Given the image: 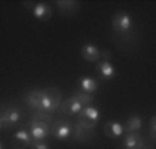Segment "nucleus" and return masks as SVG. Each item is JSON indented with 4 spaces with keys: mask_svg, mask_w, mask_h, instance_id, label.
Here are the masks:
<instances>
[{
    "mask_svg": "<svg viewBox=\"0 0 156 149\" xmlns=\"http://www.w3.org/2000/svg\"><path fill=\"white\" fill-rule=\"evenodd\" d=\"M62 102V94L61 90L57 87H48L43 90L41 95V111L54 112L57 108H59Z\"/></svg>",
    "mask_w": 156,
    "mask_h": 149,
    "instance_id": "1",
    "label": "nucleus"
},
{
    "mask_svg": "<svg viewBox=\"0 0 156 149\" xmlns=\"http://www.w3.org/2000/svg\"><path fill=\"white\" fill-rule=\"evenodd\" d=\"M101 115H100V111L94 106H84L82 108V111L77 113V119H79V124L86 129H93L95 130V126H97L98 120H100Z\"/></svg>",
    "mask_w": 156,
    "mask_h": 149,
    "instance_id": "2",
    "label": "nucleus"
},
{
    "mask_svg": "<svg viewBox=\"0 0 156 149\" xmlns=\"http://www.w3.org/2000/svg\"><path fill=\"white\" fill-rule=\"evenodd\" d=\"M133 20L126 11H119L112 17V28L119 35H126L131 32Z\"/></svg>",
    "mask_w": 156,
    "mask_h": 149,
    "instance_id": "3",
    "label": "nucleus"
},
{
    "mask_svg": "<svg viewBox=\"0 0 156 149\" xmlns=\"http://www.w3.org/2000/svg\"><path fill=\"white\" fill-rule=\"evenodd\" d=\"M21 119V111L17 106H10L0 112V122L3 130H9L11 127L17 126Z\"/></svg>",
    "mask_w": 156,
    "mask_h": 149,
    "instance_id": "4",
    "label": "nucleus"
},
{
    "mask_svg": "<svg viewBox=\"0 0 156 149\" xmlns=\"http://www.w3.org/2000/svg\"><path fill=\"white\" fill-rule=\"evenodd\" d=\"M72 124L71 122L68 120H57V122H53L50 127V134L53 135L54 138L57 140H61V141H65L71 138V133H72Z\"/></svg>",
    "mask_w": 156,
    "mask_h": 149,
    "instance_id": "5",
    "label": "nucleus"
},
{
    "mask_svg": "<svg viewBox=\"0 0 156 149\" xmlns=\"http://www.w3.org/2000/svg\"><path fill=\"white\" fill-rule=\"evenodd\" d=\"M29 134L32 140L35 141H44L50 134V126L44 122L39 120H30L29 122Z\"/></svg>",
    "mask_w": 156,
    "mask_h": 149,
    "instance_id": "6",
    "label": "nucleus"
},
{
    "mask_svg": "<svg viewBox=\"0 0 156 149\" xmlns=\"http://www.w3.org/2000/svg\"><path fill=\"white\" fill-rule=\"evenodd\" d=\"M95 137V130L93 129H86V127L80 126L79 123L72 126V133H71V138H73L75 141L80 144H87L91 142L93 138Z\"/></svg>",
    "mask_w": 156,
    "mask_h": 149,
    "instance_id": "7",
    "label": "nucleus"
},
{
    "mask_svg": "<svg viewBox=\"0 0 156 149\" xmlns=\"http://www.w3.org/2000/svg\"><path fill=\"white\" fill-rule=\"evenodd\" d=\"M55 4L58 7L59 14L64 17H73L80 10V3L75 0H58L55 2Z\"/></svg>",
    "mask_w": 156,
    "mask_h": 149,
    "instance_id": "8",
    "label": "nucleus"
},
{
    "mask_svg": "<svg viewBox=\"0 0 156 149\" xmlns=\"http://www.w3.org/2000/svg\"><path fill=\"white\" fill-rule=\"evenodd\" d=\"M32 142V137H30L29 131L27 130H18L11 140V148L12 149H25L30 146Z\"/></svg>",
    "mask_w": 156,
    "mask_h": 149,
    "instance_id": "9",
    "label": "nucleus"
},
{
    "mask_svg": "<svg viewBox=\"0 0 156 149\" xmlns=\"http://www.w3.org/2000/svg\"><path fill=\"white\" fill-rule=\"evenodd\" d=\"M80 53H82V57L87 62H97L101 59V50L93 43L84 44L80 50Z\"/></svg>",
    "mask_w": 156,
    "mask_h": 149,
    "instance_id": "10",
    "label": "nucleus"
},
{
    "mask_svg": "<svg viewBox=\"0 0 156 149\" xmlns=\"http://www.w3.org/2000/svg\"><path fill=\"white\" fill-rule=\"evenodd\" d=\"M32 14L35 15L36 20L46 22L53 17V9L47 3H36L32 9Z\"/></svg>",
    "mask_w": 156,
    "mask_h": 149,
    "instance_id": "11",
    "label": "nucleus"
},
{
    "mask_svg": "<svg viewBox=\"0 0 156 149\" xmlns=\"http://www.w3.org/2000/svg\"><path fill=\"white\" fill-rule=\"evenodd\" d=\"M41 95H43V90H37V88H33V90L28 91L27 95H25V102L29 106L30 109H41Z\"/></svg>",
    "mask_w": 156,
    "mask_h": 149,
    "instance_id": "12",
    "label": "nucleus"
},
{
    "mask_svg": "<svg viewBox=\"0 0 156 149\" xmlns=\"http://www.w3.org/2000/svg\"><path fill=\"white\" fill-rule=\"evenodd\" d=\"M95 70H97L98 76H100L101 79H104V80L112 79V77H115V75H116L115 66H113V65L111 64L109 61H101V62H98L97 66H95Z\"/></svg>",
    "mask_w": 156,
    "mask_h": 149,
    "instance_id": "13",
    "label": "nucleus"
},
{
    "mask_svg": "<svg viewBox=\"0 0 156 149\" xmlns=\"http://www.w3.org/2000/svg\"><path fill=\"white\" fill-rule=\"evenodd\" d=\"M59 108H61L62 113L68 115V116H73V115H77L80 111H82L83 106L77 102L73 97H69L68 99H65L64 102H61Z\"/></svg>",
    "mask_w": 156,
    "mask_h": 149,
    "instance_id": "14",
    "label": "nucleus"
},
{
    "mask_svg": "<svg viewBox=\"0 0 156 149\" xmlns=\"http://www.w3.org/2000/svg\"><path fill=\"white\" fill-rule=\"evenodd\" d=\"M124 148L126 149H142L144 146V140L138 133H129L124 138L123 142Z\"/></svg>",
    "mask_w": 156,
    "mask_h": 149,
    "instance_id": "15",
    "label": "nucleus"
},
{
    "mask_svg": "<svg viewBox=\"0 0 156 149\" xmlns=\"http://www.w3.org/2000/svg\"><path fill=\"white\" fill-rule=\"evenodd\" d=\"M123 126V133H137L140 129L142 127V119L138 116V115H134V116H130L129 119L126 120Z\"/></svg>",
    "mask_w": 156,
    "mask_h": 149,
    "instance_id": "16",
    "label": "nucleus"
},
{
    "mask_svg": "<svg viewBox=\"0 0 156 149\" xmlns=\"http://www.w3.org/2000/svg\"><path fill=\"white\" fill-rule=\"evenodd\" d=\"M104 133L108 138H118L123 134V126L118 122H108L104 126Z\"/></svg>",
    "mask_w": 156,
    "mask_h": 149,
    "instance_id": "17",
    "label": "nucleus"
},
{
    "mask_svg": "<svg viewBox=\"0 0 156 149\" xmlns=\"http://www.w3.org/2000/svg\"><path fill=\"white\" fill-rule=\"evenodd\" d=\"M79 87L82 91H84V93H88V94H93L97 91L98 88V83L95 79H93V77L90 76H83L79 79Z\"/></svg>",
    "mask_w": 156,
    "mask_h": 149,
    "instance_id": "18",
    "label": "nucleus"
},
{
    "mask_svg": "<svg viewBox=\"0 0 156 149\" xmlns=\"http://www.w3.org/2000/svg\"><path fill=\"white\" fill-rule=\"evenodd\" d=\"M72 97L76 99L77 102L83 106V108H84V106H90L93 104V101H94L93 94L84 93V91H82V90H80V91H75V93L72 94Z\"/></svg>",
    "mask_w": 156,
    "mask_h": 149,
    "instance_id": "19",
    "label": "nucleus"
},
{
    "mask_svg": "<svg viewBox=\"0 0 156 149\" xmlns=\"http://www.w3.org/2000/svg\"><path fill=\"white\" fill-rule=\"evenodd\" d=\"M32 119H33V120H39V122L47 123L50 127H51V124H53V117H51L50 115L46 113V111H41V109H40V112H39L37 115H35V116L32 117Z\"/></svg>",
    "mask_w": 156,
    "mask_h": 149,
    "instance_id": "20",
    "label": "nucleus"
},
{
    "mask_svg": "<svg viewBox=\"0 0 156 149\" xmlns=\"http://www.w3.org/2000/svg\"><path fill=\"white\" fill-rule=\"evenodd\" d=\"M30 148H32V149H50V146L44 142V141H35V140H32V142H30Z\"/></svg>",
    "mask_w": 156,
    "mask_h": 149,
    "instance_id": "21",
    "label": "nucleus"
},
{
    "mask_svg": "<svg viewBox=\"0 0 156 149\" xmlns=\"http://www.w3.org/2000/svg\"><path fill=\"white\" fill-rule=\"evenodd\" d=\"M149 127H151V140H152V142H155V140H156V116H152Z\"/></svg>",
    "mask_w": 156,
    "mask_h": 149,
    "instance_id": "22",
    "label": "nucleus"
},
{
    "mask_svg": "<svg viewBox=\"0 0 156 149\" xmlns=\"http://www.w3.org/2000/svg\"><path fill=\"white\" fill-rule=\"evenodd\" d=\"M111 57H112V53H111V51H108V50L101 51V58H102V61H109Z\"/></svg>",
    "mask_w": 156,
    "mask_h": 149,
    "instance_id": "23",
    "label": "nucleus"
},
{
    "mask_svg": "<svg viewBox=\"0 0 156 149\" xmlns=\"http://www.w3.org/2000/svg\"><path fill=\"white\" fill-rule=\"evenodd\" d=\"M2 130H3V127H2V122H0V131H2Z\"/></svg>",
    "mask_w": 156,
    "mask_h": 149,
    "instance_id": "24",
    "label": "nucleus"
},
{
    "mask_svg": "<svg viewBox=\"0 0 156 149\" xmlns=\"http://www.w3.org/2000/svg\"><path fill=\"white\" fill-rule=\"evenodd\" d=\"M0 149H3V146H2V144H0Z\"/></svg>",
    "mask_w": 156,
    "mask_h": 149,
    "instance_id": "25",
    "label": "nucleus"
}]
</instances>
